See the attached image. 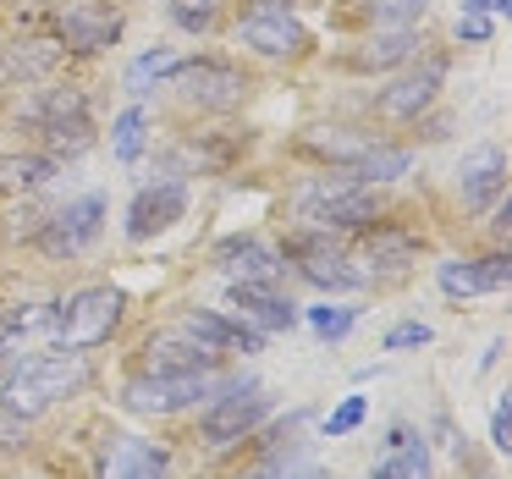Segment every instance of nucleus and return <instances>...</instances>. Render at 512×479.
<instances>
[{
    "label": "nucleus",
    "mask_w": 512,
    "mask_h": 479,
    "mask_svg": "<svg viewBox=\"0 0 512 479\" xmlns=\"http://www.w3.org/2000/svg\"><path fill=\"white\" fill-rule=\"evenodd\" d=\"M254 6H265V12H287V6H309V0H254Z\"/></svg>",
    "instance_id": "nucleus-41"
},
{
    "label": "nucleus",
    "mask_w": 512,
    "mask_h": 479,
    "mask_svg": "<svg viewBox=\"0 0 512 479\" xmlns=\"http://www.w3.org/2000/svg\"><path fill=\"white\" fill-rule=\"evenodd\" d=\"M144 133H149V116L138 111V105L116 116V127H111V149H116V160H138V155H144Z\"/></svg>",
    "instance_id": "nucleus-27"
},
{
    "label": "nucleus",
    "mask_w": 512,
    "mask_h": 479,
    "mask_svg": "<svg viewBox=\"0 0 512 479\" xmlns=\"http://www.w3.org/2000/svg\"><path fill=\"white\" fill-rule=\"evenodd\" d=\"M413 254H419V237L402 232V226H369L364 232V259L375 270H402L413 265Z\"/></svg>",
    "instance_id": "nucleus-22"
},
{
    "label": "nucleus",
    "mask_w": 512,
    "mask_h": 479,
    "mask_svg": "<svg viewBox=\"0 0 512 479\" xmlns=\"http://www.w3.org/2000/svg\"><path fill=\"white\" fill-rule=\"evenodd\" d=\"M23 424L28 419H17V413H0V446H23Z\"/></svg>",
    "instance_id": "nucleus-39"
},
{
    "label": "nucleus",
    "mask_w": 512,
    "mask_h": 479,
    "mask_svg": "<svg viewBox=\"0 0 512 479\" xmlns=\"http://www.w3.org/2000/svg\"><path fill=\"white\" fill-rule=\"evenodd\" d=\"M56 177L50 155H0V188H39Z\"/></svg>",
    "instance_id": "nucleus-24"
},
{
    "label": "nucleus",
    "mask_w": 512,
    "mask_h": 479,
    "mask_svg": "<svg viewBox=\"0 0 512 479\" xmlns=\"http://www.w3.org/2000/svg\"><path fill=\"white\" fill-rule=\"evenodd\" d=\"M221 270L232 276V287H276L281 281V254L276 248H265L259 237H232V243H221Z\"/></svg>",
    "instance_id": "nucleus-15"
},
{
    "label": "nucleus",
    "mask_w": 512,
    "mask_h": 479,
    "mask_svg": "<svg viewBox=\"0 0 512 479\" xmlns=\"http://www.w3.org/2000/svg\"><path fill=\"white\" fill-rule=\"evenodd\" d=\"M237 39H243L248 50H259V56H303V50H309V28L292 12H265V6H254V12L237 23Z\"/></svg>",
    "instance_id": "nucleus-12"
},
{
    "label": "nucleus",
    "mask_w": 512,
    "mask_h": 479,
    "mask_svg": "<svg viewBox=\"0 0 512 479\" xmlns=\"http://www.w3.org/2000/svg\"><path fill=\"white\" fill-rule=\"evenodd\" d=\"M100 226H105V199H100V193H83V199H72L61 215H50V221H45L39 248H45L50 259H72V254H83V248L100 237Z\"/></svg>",
    "instance_id": "nucleus-7"
},
{
    "label": "nucleus",
    "mask_w": 512,
    "mask_h": 479,
    "mask_svg": "<svg viewBox=\"0 0 512 479\" xmlns=\"http://www.w3.org/2000/svg\"><path fill=\"white\" fill-rule=\"evenodd\" d=\"M210 391H221L215 386V369L210 375H138V380H127L122 402L133 413H177L188 402L210 397Z\"/></svg>",
    "instance_id": "nucleus-6"
},
{
    "label": "nucleus",
    "mask_w": 512,
    "mask_h": 479,
    "mask_svg": "<svg viewBox=\"0 0 512 479\" xmlns=\"http://www.w3.org/2000/svg\"><path fill=\"white\" fill-rule=\"evenodd\" d=\"M358 424H364V397H347L342 408L325 419V430H331V435H347V430H358Z\"/></svg>",
    "instance_id": "nucleus-34"
},
{
    "label": "nucleus",
    "mask_w": 512,
    "mask_h": 479,
    "mask_svg": "<svg viewBox=\"0 0 512 479\" xmlns=\"http://www.w3.org/2000/svg\"><path fill=\"white\" fill-rule=\"evenodd\" d=\"M457 39H468V45H479V39H490V23L479 12H463L457 17Z\"/></svg>",
    "instance_id": "nucleus-37"
},
{
    "label": "nucleus",
    "mask_w": 512,
    "mask_h": 479,
    "mask_svg": "<svg viewBox=\"0 0 512 479\" xmlns=\"http://www.w3.org/2000/svg\"><path fill=\"white\" fill-rule=\"evenodd\" d=\"M309 149H320V155H331V160H347V166H353L358 155H364V138H347L342 127H320V133L309 138Z\"/></svg>",
    "instance_id": "nucleus-29"
},
{
    "label": "nucleus",
    "mask_w": 512,
    "mask_h": 479,
    "mask_svg": "<svg viewBox=\"0 0 512 479\" xmlns=\"http://www.w3.org/2000/svg\"><path fill=\"white\" fill-rule=\"evenodd\" d=\"M490 441H496V452H512V402H496V413H490Z\"/></svg>",
    "instance_id": "nucleus-36"
},
{
    "label": "nucleus",
    "mask_w": 512,
    "mask_h": 479,
    "mask_svg": "<svg viewBox=\"0 0 512 479\" xmlns=\"http://www.w3.org/2000/svg\"><path fill=\"white\" fill-rule=\"evenodd\" d=\"M171 78H177L182 100L199 105V111H237V105L248 100V78L232 67V61H215V56L182 61Z\"/></svg>",
    "instance_id": "nucleus-4"
},
{
    "label": "nucleus",
    "mask_w": 512,
    "mask_h": 479,
    "mask_svg": "<svg viewBox=\"0 0 512 479\" xmlns=\"http://www.w3.org/2000/svg\"><path fill=\"white\" fill-rule=\"evenodd\" d=\"M369 12H375V23H386V28H408L413 17L424 12V0H369Z\"/></svg>",
    "instance_id": "nucleus-31"
},
{
    "label": "nucleus",
    "mask_w": 512,
    "mask_h": 479,
    "mask_svg": "<svg viewBox=\"0 0 512 479\" xmlns=\"http://www.w3.org/2000/svg\"><path fill=\"white\" fill-rule=\"evenodd\" d=\"M94 479H166V452L144 435H111L100 446Z\"/></svg>",
    "instance_id": "nucleus-14"
},
{
    "label": "nucleus",
    "mask_w": 512,
    "mask_h": 479,
    "mask_svg": "<svg viewBox=\"0 0 512 479\" xmlns=\"http://www.w3.org/2000/svg\"><path fill=\"white\" fill-rule=\"evenodd\" d=\"M512 281V259L490 254V259H452L441 265V292L446 298H474V292H501Z\"/></svg>",
    "instance_id": "nucleus-16"
},
{
    "label": "nucleus",
    "mask_w": 512,
    "mask_h": 479,
    "mask_svg": "<svg viewBox=\"0 0 512 479\" xmlns=\"http://www.w3.org/2000/svg\"><path fill=\"white\" fill-rule=\"evenodd\" d=\"M232 309L248 331H292L298 325V309L276 287H232Z\"/></svg>",
    "instance_id": "nucleus-19"
},
{
    "label": "nucleus",
    "mask_w": 512,
    "mask_h": 479,
    "mask_svg": "<svg viewBox=\"0 0 512 479\" xmlns=\"http://www.w3.org/2000/svg\"><path fill=\"white\" fill-rule=\"evenodd\" d=\"M56 325V309L50 303H28V309H12L0 320V342H17V336H39Z\"/></svg>",
    "instance_id": "nucleus-28"
},
{
    "label": "nucleus",
    "mask_w": 512,
    "mask_h": 479,
    "mask_svg": "<svg viewBox=\"0 0 512 479\" xmlns=\"http://www.w3.org/2000/svg\"><path fill=\"white\" fill-rule=\"evenodd\" d=\"M413 50H419V39L408 34V28H386V34H375L364 50L353 56L358 72H386V67H402V61H413Z\"/></svg>",
    "instance_id": "nucleus-23"
},
{
    "label": "nucleus",
    "mask_w": 512,
    "mask_h": 479,
    "mask_svg": "<svg viewBox=\"0 0 512 479\" xmlns=\"http://www.w3.org/2000/svg\"><path fill=\"white\" fill-rule=\"evenodd\" d=\"M182 210H188V188H182L177 177L149 182V188H138L133 210H127V237H133V243H144V237H155V232H166V226H177Z\"/></svg>",
    "instance_id": "nucleus-13"
},
{
    "label": "nucleus",
    "mask_w": 512,
    "mask_h": 479,
    "mask_svg": "<svg viewBox=\"0 0 512 479\" xmlns=\"http://www.w3.org/2000/svg\"><path fill=\"white\" fill-rule=\"evenodd\" d=\"M270 413V397H265V386L259 380H226L221 386V397L204 408V419H199V435L204 441H215V446H226V441H243L248 430H254L259 419Z\"/></svg>",
    "instance_id": "nucleus-3"
},
{
    "label": "nucleus",
    "mask_w": 512,
    "mask_h": 479,
    "mask_svg": "<svg viewBox=\"0 0 512 479\" xmlns=\"http://www.w3.org/2000/svg\"><path fill=\"white\" fill-rule=\"evenodd\" d=\"M0 375H6V358H0Z\"/></svg>",
    "instance_id": "nucleus-42"
},
{
    "label": "nucleus",
    "mask_w": 512,
    "mask_h": 479,
    "mask_svg": "<svg viewBox=\"0 0 512 479\" xmlns=\"http://www.w3.org/2000/svg\"><path fill=\"white\" fill-rule=\"evenodd\" d=\"M39 127H45L50 160L56 155H83L94 144V122H89V100L83 89H56L45 105H39Z\"/></svg>",
    "instance_id": "nucleus-5"
},
{
    "label": "nucleus",
    "mask_w": 512,
    "mask_h": 479,
    "mask_svg": "<svg viewBox=\"0 0 512 479\" xmlns=\"http://www.w3.org/2000/svg\"><path fill=\"white\" fill-rule=\"evenodd\" d=\"M221 353L193 342L188 331H160L144 342V375H210Z\"/></svg>",
    "instance_id": "nucleus-11"
},
{
    "label": "nucleus",
    "mask_w": 512,
    "mask_h": 479,
    "mask_svg": "<svg viewBox=\"0 0 512 479\" xmlns=\"http://www.w3.org/2000/svg\"><path fill=\"white\" fill-rule=\"evenodd\" d=\"M457 188H463L468 210H490V204L507 193V155L501 149H474L457 171Z\"/></svg>",
    "instance_id": "nucleus-17"
},
{
    "label": "nucleus",
    "mask_w": 512,
    "mask_h": 479,
    "mask_svg": "<svg viewBox=\"0 0 512 479\" xmlns=\"http://www.w3.org/2000/svg\"><path fill=\"white\" fill-rule=\"evenodd\" d=\"M215 6H221V0H171V17H177L188 34H204V28L215 23Z\"/></svg>",
    "instance_id": "nucleus-30"
},
{
    "label": "nucleus",
    "mask_w": 512,
    "mask_h": 479,
    "mask_svg": "<svg viewBox=\"0 0 512 479\" xmlns=\"http://www.w3.org/2000/svg\"><path fill=\"white\" fill-rule=\"evenodd\" d=\"M182 331H188L193 342L215 347V353H259V347H265V331H248L243 320H226V314H215V309H193L188 320H182Z\"/></svg>",
    "instance_id": "nucleus-18"
},
{
    "label": "nucleus",
    "mask_w": 512,
    "mask_h": 479,
    "mask_svg": "<svg viewBox=\"0 0 512 479\" xmlns=\"http://www.w3.org/2000/svg\"><path fill=\"white\" fill-rule=\"evenodd\" d=\"M287 254L298 259L303 281H314V287H331V292L364 287V270H353V259L336 254V248H331V232H303L298 243L287 248Z\"/></svg>",
    "instance_id": "nucleus-10"
},
{
    "label": "nucleus",
    "mask_w": 512,
    "mask_h": 479,
    "mask_svg": "<svg viewBox=\"0 0 512 479\" xmlns=\"http://www.w3.org/2000/svg\"><path fill=\"white\" fill-rule=\"evenodd\" d=\"M89 375H94L89 358L72 353V347L28 358L23 369H12V375H6V413H17V419H39L50 402L78 397V391L89 386Z\"/></svg>",
    "instance_id": "nucleus-1"
},
{
    "label": "nucleus",
    "mask_w": 512,
    "mask_h": 479,
    "mask_svg": "<svg viewBox=\"0 0 512 479\" xmlns=\"http://www.w3.org/2000/svg\"><path fill=\"white\" fill-rule=\"evenodd\" d=\"M353 320H358L353 309H331V303H325V309H309V325H314L320 336H331V342H336V336L353 331Z\"/></svg>",
    "instance_id": "nucleus-32"
},
{
    "label": "nucleus",
    "mask_w": 512,
    "mask_h": 479,
    "mask_svg": "<svg viewBox=\"0 0 512 479\" xmlns=\"http://www.w3.org/2000/svg\"><path fill=\"white\" fill-rule=\"evenodd\" d=\"M490 232H496V237L512 232V199H496V204H490Z\"/></svg>",
    "instance_id": "nucleus-38"
},
{
    "label": "nucleus",
    "mask_w": 512,
    "mask_h": 479,
    "mask_svg": "<svg viewBox=\"0 0 512 479\" xmlns=\"http://www.w3.org/2000/svg\"><path fill=\"white\" fill-rule=\"evenodd\" d=\"M369 479H430V446H424L413 430H391L386 463H380Z\"/></svg>",
    "instance_id": "nucleus-21"
},
{
    "label": "nucleus",
    "mask_w": 512,
    "mask_h": 479,
    "mask_svg": "<svg viewBox=\"0 0 512 479\" xmlns=\"http://www.w3.org/2000/svg\"><path fill=\"white\" fill-rule=\"evenodd\" d=\"M177 67H182V56H177V50H149V56H138L133 67H127V89H133V94H144L149 83L171 78Z\"/></svg>",
    "instance_id": "nucleus-26"
},
{
    "label": "nucleus",
    "mask_w": 512,
    "mask_h": 479,
    "mask_svg": "<svg viewBox=\"0 0 512 479\" xmlns=\"http://www.w3.org/2000/svg\"><path fill=\"white\" fill-rule=\"evenodd\" d=\"M430 342V325H397L386 331V353H402V347H424Z\"/></svg>",
    "instance_id": "nucleus-35"
},
{
    "label": "nucleus",
    "mask_w": 512,
    "mask_h": 479,
    "mask_svg": "<svg viewBox=\"0 0 512 479\" xmlns=\"http://www.w3.org/2000/svg\"><path fill=\"white\" fill-rule=\"evenodd\" d=\"M408 149H386V144H369L364 155L353 160V177L358 182H386V177H402L408 171Z\"/></svg>",
    "instance_id": "nucleus-25"
},
{
    "label": "nucleus",
    "mask_w": 512,
    "mask_h": 479,
    "mask_svg": "<svg viewBox=\"0 0 512 479\" xmlns=\"http://www.w3.org/2000/svg\"><path fill=\"white\" fill-rule=\"evenodd\" d=\"M243 479H314V468L309 463H287V457H270L265 468H254V474H243Z\"/></svg>",
    "instance_id": "nucleus-33"
},
{
    "label": "nucleus",
    "mask_w": 512,
    "mask_h": 479,
    "mask_svg": "<svg viewBox=\"0 0 512 479\" xmlns=\"http://www.w3.org/2000/svg\"><path fill=\"white\" fill-rule=\"evenodd\" d=\"M441 83H446V61L441 56L419 61V67L402 72L391 89H380V116H386V122H419V116L435 105Z\"/></svg>",
    "instance_id": "nucleus-9"
},
{
    "label": "nucleus",
    "mask_w": 512,
    "mask_h": 479,
    "mask_svg": "<svg viewBox=\"0 0 512 479\" xmlns=\"http://www.w3.org/2000/svg\"><path fill=\"white\" fill-rule=\"evenodd\" d=\"M122 39V12L105 6V0H72L61 12V50H78V56H100Z\"/></svg>",
    "instance_id": "nucleus-8"
},
{
    "label": "nucleus",
    "mask_w": 512,
    "mask_h": 479,
    "mask_svg": "<svg viewBox=\"0 0 512 479\" xmlns=\"http://www.w3.org/2000/svg\"><path fill=\"white\" fill-rule=\"evenodd\" d=\"M507 6H512V0H463V12H479V17H485V12H507Z\"/></svg>",
    "instance_id": "nucleus-40"
},
{
    "label": "nucleus",
    "mask_w": 512,
    "mask_h": 479,
    "mask_svg": "<svg viewBox=\"0 0 512 479\" xmlns=\"http://www.w3.org/2000/svg\"><path fill=\"white\" fill-rule=\"evenodd\" d=\"M122 287H83L72 292L67 303H56V325L50 331L61 336V347H72V353H83V347H100L116 336V325H122Z\"/></svg>",
    "instance_id": "nucleus-2"
},
{
    "label": "nucleus",
    "mask_w": 512,
    "mask_h": 479,
    "mask_svg": "<svg viewBox=\"0 0 512 479\" xmlns=\"http://www.w3.org/2000/svg\"><path fill=\"white\" fill-rule=\"evenodd\" d=\"M61 61V45L56 39H17V45L0 50V83H17V89H28V83L50 78Z\"/></svg>",
    "instance_id": "nucleus-20"
}]
</instances>
